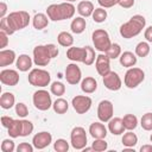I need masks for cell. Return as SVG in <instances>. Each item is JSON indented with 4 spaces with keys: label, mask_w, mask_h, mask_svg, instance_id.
<instances>
[{
    "label": "cell",
    "mask_w": 152,
    "mask_h": 152,
    "mask_svg": "<svg viewBox=\"0 0 152 152\" xmlns=\"http://www.w3.org/2000/svg\"><path fill=\"white\" fill-rule=\"evenodd\" d=\"M52 108L55 110V113L57 114H64L68 112L69 109V103L65 99H62V97H58L56 99V101L52 103Z\"/></svg>",
    "instance_id": "obj_29"
},
{
    "label": "cell",
    "mask_w": 152,
    "mask_h": 152,
    "mask_svg": "<svg viewBox=\"0 0 152 152\" xmlns=\"http://www.w3.org/2000/svg\"><path fill=\"white\" fill-rule=\"evenodd\" d=\"M89 133L94 139H104L107 135V128L101 122H93L89 126Z\"/></svg>",
    "instance_id": "obj_18"
},
{
    "label": "cell",
    "mask_w": 152,
    "mask_h": 152,
    "mask_svg": "<svg viewBox=\"0 0 152 152\" xmlns=\"http://www.w3.org/2000/svg\"><path fill=\"white\" fill-rule=\"evenodd\" d=\"M7 129H8V134L11 138L21 137V129H23L21 120H13V122L11 124V126Z\"/></svg>",
    "instance_id": "obj_31"
},
{
    "label": "cell",
    "mask_w": 152,
    "mask_h": 152,
    "mask_svg": "<svg viewBox=\"0 0 152 152\" xmlns=\"http://www.w3.org/2000/svg\"><path fill=\"white\" fill-rule=\"evenodd\" d=\"M65 80L69 84H77L81 82V78H82V71L80 69V66L76 64V63H70L66 65L65 68Z\"/></svg>",
    "instance_id": "obj_12"
},
{
    "label": "cell",
    "mask_w": 152,
    "mask_h": 152,
    "mask_svg": "<svg viewBox=\"0 0 152 152\" xmlns=\"http://www.w3.org/2000/svg\"><path fill=\"white\" fill-rule=\"evenodd\" d=\"M32 58L28 56V55H19V57H17V61H15V66L19 71H23V72H26L31 69L32 66Z\"/></svg>",
    "instance_id": "obj_19"
},
{
    "label": "cell",
    "mask_w": 152,
    "mask_h": 152,
    "mask_svg": "<svg viewBox=\"0 0 152 152\" xmlns=\"http://www.w3.org/2000/svg\"><path fill=\"white\" fill-rule=\"evenodd\" d=\"M77 12L80 13L81 17L83 18H88L93 14L94 12V5L91 1L89 0H83V1H80L78 5H77Z\"/></svg>",
    "instance_id": "obj_23"
},
{
    "label": "cell",
    "mask_w": 152,
    "mask_h": 152,
    "mask_svg": "<svg viewBox=\"0 0 152 152\" xmlns=\"http://www.w3.org/2000/svg\"><path fill=\"white\" fill-rule=\"evenodd\" d=\"M83 151H84V152H90V151H94V150H93V147H87V146H86V147L83 148Z\"/></svg>",
    "instance_id": "obj_54"
},
{
    "label": "cell",
    "mask_w": 152,
    "mask_h": 152,
    "mask_svg": "<svg viewBox=\"0 0 152 152\" xmlns=\"http://www.w3.org/2000/svg\"><path fill=\"white\" fill-rule=\"evenodd\" d=\"M91 17H93V20L95 23H99V24L100 23H103L107 19V11L103 7L95 8L94 12H93V14H91Z\"/></svg>",
    "instance_id": "obj_34"
},
{
    "label": "cell",
    "mask_w": 152,
    "mask_h": 152,
    "mask_svg": "<svg viewBox=\"0 0 152 152\" xmlns=\"http://www.w3.org/2000/svg\"><path fill=\"white\" fill-rule=\"evenodd\" d=\"M145 80V72L142 69L140 68H128V70L126 71L125 74V78H124V82H125V86L129 89H133V88H137L142 81Z\"/></svg>",
    "instance_id": "obj_7"
},
{
    "label": "cell",
    "mask_w": 152,
    "mask_h": 152,
    "mask_svg": "<svg viewBox=\"0 0 152 152\" xmlns=\"http://www.w3.org/2000/svg\"><path fill=\"white\" fill-rule=\"evenodd\" d=\"M86 50H87V53H86V58H84V64L86 65H91L94 63V61L96 59V56H95V50L90 46H86Z\"/></svg>",
    "instance_id": "obj_41"
},
{
    "label": "cell",
    "mask_w": 152,
    "mask_h": 152,
    "mask_svg": "<svg viewBox=\"0 0 152 152\" xmlns=\"http://www.w3.org/2000/svg\"><path fill=\"white\" fill-rule=\"evenodd\" d=\"M150 140H151V142H152V133H151V135H150Z\"/></svg>",
    "instance_id": "obj_56"
},
{
    "label": "cell",
    "mask_w": 152,
    "mask_h": 152,
    "mask_svg": "<svg viewBox=\"0 0 152 152\" xmlns=\"http://www.w3.org/2000/svg\"><path fill=\"white\" fill-rule=\"evenodd\" d=\"M7 21L12 28L13 32L19 31L25 28L28 23H30V14L26 11H15V12H11L7 17Z\"/></svg>",
    "instance_id": "obj_4"
},
{
    "label": "cell",
    "mask_w": 152,
    "mask_h": 152,
    "mask_svg": "<svg viewBox=\"0 0 152 152\" xmlns=\"http://www.w3.org/2000/svg\"><path fill=\"white\" fill-rule=\"evenodd\" d=\"M32 101H33V104L34 107L38 109V110H48L52 107V100H51V95L48 90H44V89H40V90H37L33 93V96H32Z\"/></svg>",
    "instance_id": "obj_8"
},
{
    "label": "cell",
    "mask_w": 152,
    "mask_h": 152,
    "mask_svg": "<svg viewBox=\"0 0 152 152\" xmlns=\"http://www.w3.org/2000/svg\"><path fill=\"white\" fill-rule=\"evenodd\" d=\"M103 84L104 87L108 89V90H112V91H116L121 88L122 86V82H121V78L120 76L115 72V71H109L107 75L103 76Z\"/></svg>",
    "instance_id": "obj_14"
},
{
    "label": "cell",
    "mask_w": 152,
    "mask_h": 152,
    "mask_svg": "<svg viewBox=\"0 0 152 152\" xmlns=\"http://www.w3.org/2000/svg\"><path fill=\"white\" fill-rule=\"evenodd\" d=\"M64 1H66V2H74V1H76V0H64Z\"/></svg>",
    "instance_id": "obj_55"
},
{
    "label": "cell",
    "mask_w": 152,
    "mask_h": 152,
    "mask_svg": "<svg viewBox=\"0 0 152 152\" xmlns=\"http://www.w3.org/2000/svg\"><path fill=\"white\" fill-rule=\"evenodd\" d=\"M97 89V82L94 77L88 76L81 81V90L86 94H93Z\"/></svg>",
    "instance_id": "obj_24"
},
{
    "label": "cell",
    "mask_w": 152,
    "mask_h": 152,
    "mask_svg": "<svg viewBox=\"0 0 152 152\" xmlns=\"http://www.w3.org/2000/svg\"><path fill=\"white\" fill-rule=\"evenodd\" d=\"M124 152H134V148L133 147H125Z\"/></svg>",
    "instance_id": "obj_53"
},
{
    "label": "cell",
    "mask_w": 152,
    "mask_h": 152,
    "mask_svg": "<svg viewBox=\"0 0 152 152\" xmlns=\"http://www.w3.org/2000/svg\"><path fill=\"white\" fill-rule=\"evenodd\" d=\"M34 146L28 142H21L17 146V152H33Z\"/></svg>",
    "instance_id": "obj_45"
},
{
    "label": "cell",
    "mask_w": 152,
    "mask_h": 152,
    "mask_svg": "<svg viewBox=\"0 0 152 152\" xmlns=\"http://www.w3.org/2000/svg\"><path fill=\"white\" fill-rule=\"evenodd\" d=\"M119 61H120V64L125 68H132L137 64V55L131 52V51H125V52H121L120 57H119Z\"/></svg>",
    "instance_id": "obj_21"
},
{
    "label": "cell",
    "mask_w": 152,
    "mask_h": 152,
    "mask_svg": "<svg viewBox=\"0 0 152 152\" xmlns=\"http://www.w3.org/2000/svg\"><path fill=\"white\" fill-rule=\"evenodd\" d=\"M13 118H11V116H7V115H2L1 118H0V121H1V125H2V127H5V128H8L10 126H11V124L13 122Z\"/></svg>",
    "instance_id": "obj_48"
},
{
    "label": "cell",
    "mask_w": 152,
    "mask_h": 152,
    "mask_svg": "<svg viewBox=\"0 0 152 152\" xmlns=\"http://www.w3.org/2000/svg\"><path fill=\"white\" fill-rule=\"evenodd\" d=\"M95 68L100 76H104L110 71V58L106 53H100L95 59Z\"/></svg>",
    "instance_id": "obj_16"
},
{
    "label": "cell",
    "mask_w": 152,
    "mask_h": 152,
    "mask_svg": "<svg viewBox=\"0 0 152 152\" xmlns=\"http://www.w3.org/2000/svg\"><path fill=\"white\" fill-rule=\"evenodd\" d=\"M140 125L145 131H152V113H145L140 119Z\"/></svg>",
    "instance_id": "obj_37"
},
{
    "label": "cell",
    "mask_w": 152,
    "mask_h": 152,
    "mask_svg": "<svg viewBox=\"0 0 152 152\" xmlns=\"http://www.w3.org/2000/svg\"><path fill=\"white\" fill-rule=\"evenodd\" d=\"M53 150L57 152H68L69 150V142L65 139H57L53 142Z\"/></svg>",
    "instance_id": "obj_38"
},
{
    "label": "cell",
    "mask_w": 152,
    "mask_h": 152,
    "mask_svg": "<svg viewBox=\"0 0 152 152\" xmlns=\"http://www.w3.org/2000/svg\"><path fill=\"white\" fill-rule=\"evenodd\" d=\"M121 141H122V145L125 147H134L137 145V142H138V137L132 131H128V132L124 133Z\"/></svg>",
    "instance_id": "obj_30"
},
{
    "label": "cell",
    "mask_w": 152,
    "mask_h": 152,
    "mask_svg": "<svg viewBox=\"0 0 152 152\" xmlns=\"http://www.w3.org/2000/svg\"><path fill=\"white\" fill-rule=\"evenodd\" d=\"M140 152H152V145H142L140 147Z\"/></svg>",
    "instance_id": "obj_52"
},
{
    "label": "cell",
    "mask_w": 152,
    "mask_h": 152,
    "mask_svg": "<svg viewBox=\"0 0 152 152\" xmlns=\"http://www.w3.org/2000/svg\"><path fill=\"white\" fill-rule=\"evenodd\" d=\"M58 48L55 44L37 45L33 49V62L38 66H46L52 58L58 56Z\"/></svg>",
    "instance_id": "obj_2"
},
{
    "label": "cell",
    "mask_w": 152,
    "mask_h": 152,
    "mask_svg": "<svg viewBox=\"0 0 152 152\" xmlns=\"http://www.w3.org/2000/svg\"><path fill=\"white\" fill-rule=\"evenodd\" d=\"M51 142H52V135H51V133L45 132V131L34 134L32 138V145L37 150H43V148L48 147Z\"/></svg>",
    "instance_id": "obj_15"
},
{
    "label": "cell",
    "mask_w": 152,
    "mask_h": 152,
    "mask_svg": "<svg viewBox=\"0 0 152 152\" xmlns=\"http://www.w3.org/2000/svg\"><path fill=\"white\" fill-rule=\"evenodd\" d=\"M27 81L33 87H46L50 84L51 76L50 72L44 69H32L27 76Z\"/></svg>",
    "instance_id": "obj_5"
},
{
    "label": "cell",
    "mask_w": 152,
    "mask_h": 152,
    "mask_svg": "<svg viewBox=\"0 0 152 152\" xmlns=\"http://www.w3.org/2000/svg\"><path fill=\"white\" fill-rule=\"evenodd\" d=\"M75 6L71 2H62V4H51L46 8V14L52 21H61L64 19H70L75 14Z\"/></svg>",
    "instance_id": "obj_1"
},
{
    "label": "cell",
    "mask_w": 152,
    "mask_h": 152,
    "mask_svg": "<svg viewBox=\"0 0 152 152\" xmlns=\"http://www.w3.org/2000/svg\"><path fill=\"white\" fill-rule=\"evenodd\" d=\"M150 53V45L147 42H140L135 46V55L138 57H146Z\"/></svg>",
    "instance_id": "obj_35"
},
{
    "label": "cell",
    "mask_w": 152,
    "mask_h": 152,
    "mask_svg": "<svg viewBox=\"0 0 152 152\" xmlns=\"http://www.w3.org/2000/svg\"><path fill=\"white\" fill-rule=\"evenodd\" d=\"M91 147L95 152H103V151L107 150L108 144L104 139H94V141L91 144Z\"/></svg>",
    "instance_id": "obj_39"
},
{
    "label": "cell",
    "mask_w": 152,
    "mask_h": 152,
    "mask_svg": "<svg viewBox=\"0 0 152 152\" xmlns=\"http://www.w3.org/2000/svg\"><path fill=\"white\" fill-rule=\"evenodd\" d=\"M15 114L19 116V118H25L28 115V109H27V106L23 102H18L15 104Z\"/></svg>",
    "instance_id": "obj_42"
},
{
    "label": "cell",
    "mask_w": 152,
    "mask_h": 152,
    "mask_svg": "<svg viewBox=\"0 0 152 152\" xmlns=\"http://www.w3.org/2000/svg\"><path fill=\"white\" fill-rule=\"evenodd\" d=\"M70 142L75 150H83L87 145V133L86 129L81 126H76L71 129Z\"/></svg>",
    "instance_id": "obj_9"
},
{
    "label": "cell",
    "mask_w": 152,
    "mask_h": 152,
    "mask_svg": "<svg viewBox=\"0 0 152 152\" xmlns=\"http://www.w3.org/2000/svg\"><path fill=\"white\" fill-rule=\"evenodd\" d=\"M114 115V106L109 100H102L97 106V118L101 122H108Z\"/></svg>",
    "instance_id": "obj_10"
},
{
    "label": "cell",
    "mask_w": 152,
    "mask_h": 152,
    "mask_svg": "<svg viewBox=\"0 0 152 152\" xmlns=\"http://www.w3.org/2000/svg\"><path fill=\"white\" fill-rule=\"evenodd\" d=\"M57 42H58V44H59L61 46L70 48V46H72V44H74V38H72V36H71L69 32L62 31V32H59L58 36H57Z\"/></svg>",
    "instance_id": "obj_28"
},
{
    "label": "cell",
    "mask_w": 152,
    "mask_h": 152,
    "mask_svg": "<svg viewBox=\"0 0 152 152\" xmlns=\"http://www.w3.org/2000/svg\"><path fill=\"white\" fill-rule=\"evenodd\" d=\"M49 24V17L48 14H44V13H36L34 17L32 18V25L36 30H43L48 26Z\"/></svg>",
    "instance_id": "obj_25"
},
{
    "label": "cell",
    "mask_w": 152,
    "mask_h": 152,
    "mask_svg": "<svg viewBox=\"0 0 152 152\" xmlns=\"http://www.w3.org/2000/svg\"><path fill=\"white\" fill-rule=\"evenodd\" d=\"M0 150L1 152H13L15 150L14 141L12 139H4L0 145Z\"/></svg>",
    "instance_id": "obj_40"
},
{
    "label": "cell",
    "mask_w": 152,
    "mask_h": 152,
    "mask_svg": "<svg viewBox=\"0 0 152 152\" xmlns=\"http://www.w3.org/2000/svg\"><path fill=\"white\" fill-rule=\"evenodd\" d=\"M6 12H7V5H6V2L1 1L0 2V19L1 18H5Z\"/></svg>",
    "instance_id": "obj_51"
},
{
    "label": "cell",
    "mask_w": 152,
    "mask_h": 152,
    "mask_svg": "<svg viewBox=\"0 0 152 152\" xmlns=\"http://www.w3.org/2000/svg\"><path fill=\"white\" fill-rule=\"evenodd\" d=\"M23 129H21V137H27L33 132V124L28 120H21Z\"/></svg>",
    "instance_id": "obj_43"
},
{
    "label": "cell",
    "mask_w": 152,
    "mask_h": 152,
    "mask_svg": "<svg viewBox=\"0 0 152 152\" xmlns=\"http://www.w3.org/2000/svg\"><path fill=\"white\" fill-rule=\"evenodd\" d=\"M104 53L110 59H115V58L120 57V55H121V48H120V45L118 43H112V45L109 46V49Z\"/></svg>",
    "instance_id": "obj_36"
},
{
    "label": "cell",
    "mask_w": 152,
    "mask_h": 152,
    "mask_svg": "<svg viewBox=\"0 0 152 152\" xmlns=\"http://www.w3.org/2000/svg\"><path fill=\"white\" fill-rule=\"evenodd\" d=\"M118 5H120L122 8H131L134 5V0H119Z\"/></svg>",
    "instance_id": "obj_49"
},
{
    "label": "cell",
    "mask_w": 152,
    "mask_h": 152,
    "mask_svg": "<svg viewBox=\"0 0 152 152\" xmlns=\"http://www.w3.org/2000/svg\"><path fill=\"white\" fill-rule=\"evenodd\" d=\"M15 52L11 49H2L0 51V66H7L14 63Z\"/></svg>",
    "instance_id": "obj_22"
},
{
    "label": "cell",
    "mask_w": 152,
    "mask_h": 152,
    "mask_svg": "<svg viewBox=\"0 0 152 152\" xmlns=\"http://www.w3.org/2000/svg\"><path fill=\"white\" fill-rule=\"evenodd\" d=\"M91 39H93V44H94L95 49L100 52H106L109 49V46L112 45L109 34L103 28L95 30L91 34Z\"/></svg>",
    "instance_id": "obj_6"
},
{
    "label": "cell",
    "mask_w": 152,
    "mask_h": 152,
    "mask_svg": "<svg viewBox=\"0 0 152 152\" xmlns=\"http://www.w3.org/2000/svg\"><path fill=\"white\" fill-rule=\"evenodd\" d=\"M0 31H4V32H5V33H7L8 36H11V34H13V33H14V32L12 31V28H11V26H10V24H8V21H7V18H6V17L0 19Z\"/></svg>",
    "instance_id": "obj_44"
},
{
    "label": "cell",
    "mask_w": 152,
    "mask_h": 152,
    "mask_svg": "<svg viewBox=\"0 0 152 152\" xmlns=\"http://www.w3.org/2000/svg\"><path fill=\"white\" fill-rule=\"evenodd\" d=\"M8 44V34L4 31H0V49H5Z\"/></svg>",
    "instance_id": "obj_47"
},
{
    "label": "cell",
    "mask_w": 152,
    "mask_h": 152,
    "mask_svg": "<svg viewBox=\"0 0 152 152\" xmlns=\"http://www.w3.org/2000/svg\"><path fill=\"white\" fill-rule=\"evenodd\" d=\"M0 82L5 86L14 87L19 83V74L13 69H4L0 71Z\"/></svg>",
    "instance_id": "obj_13"
},
{
    "label": "cell",
    "mask_w": 152,
    "mask_h": 152,
    "mask_svg": "<svg viewBox=\"0 0 152 152\" xmlns=\"http://www.w3.org/2000/svg\"><path fill=\"white\" fill-rule=\"evenodd\" d=\"M86 26H87V23H86V19L83 17H76L75 19H72V21L70 24L71 31L76 34L82 33L86 30Z\"/></svg>",
    "instance_id": "obj_27"
},
{
    "label": "cell",
    "mask_w": 152,
    "mask_h": 152,
    "mask_svg": "<svg viewBox=\"0 0 152 152\" xmlns=\"http://www.w3.org/2000/svg\"><path fill=\"white\" fill-rule=\"evenodd\" d=\"M0 106L2 109H11L13 106H15V97L12 93L6 91L2 93L0 96Z\"/></svg>",
    "instance_id": "obj_26"
},
{
    "label": "cell",
    "mask_w": 152,
    "mask_h": 152,
    "mask_svg": "<svg viewBox=\"0 0 152 152\" xmlns=\"http://www.w3.org/2000/svg\"><path fill=\"white\" fill-rule=\"evenodd\" d=\"M122 122L127 131H133L138 126V118L134 114H126L122 118Z\"/></svg>",
    "instance_id": "obj_32"
},
{
    "label": "cell",
    "mask_w": 152,
    "mask_h": 152,
    "mask_svg": "<svg viewBox=\"0 0 152 152\" xmlns=\"http://www.w3.org/2000/svg\"><path fill=\"white\" fill-rule=\"evenodd\" d=\"M108 129H109V132L112 134L120 135V134L124 133V131L126 128L124 126V122H122V119L121 118H112L108 121Z\"/></svg>",
    "instance_id": "obj_20"
},
{
    "label": "cell",
    "mask_w": 152,
    "mask_h": 152,
    "mask_svg": "<svg viewBox=\"0 0 152 152\" xmlns=\"http://www.w3.org/2000/svg\"><path fill=\"white\" fill-rule=\"evenodd\" d=\"M50 91H51L53 95L61 97V96L64 95V93H65V86H64L62 82H59V81H55V82H52L51 86H50Z\"/></svg>",
    "instance_id": "obj_33"
},
{
    "label": "cell",
    "mask_w": 152,
    "mask_h": 152,
    "mask_svg": "<svg viewBox=\"0 0 152 152\" xmlns=\"http://www.w3.org/2000/svg\"><path fill=\"white\" fill-rule=\"evenodd\" d=\"M146 25V19L144 15H140V14H135L133 15L128 21L124 23L121 26H120V34L122 38L125 39H131L135 36H138L142 28L145 27Z\"/></svg>",
    "instance_id": "obj_3"
},
{
    "label": "cell",
    "mask_w": 152,
    "mask_h": 152,
    "mask_svg": "<svg viewBox=\"0 0 152 152\" xmlns=\"http://www.w3.org/2000/svg\"><path fill=\"white\" fill-rule=\"evenodd\" d=\"M86 46L84 48H77V46H70L66 50V58H69L72 62H84L86 58Z\"/></svg>",
    "instance_id": "obj_17"
},
{
    "label": "cell",
    "mask_w": 152,
    "mask_h": 152,
    "mask_svg": "<svg viewBox=\"0 0 152 152\" xmlns=\"http://www.w3.org/2000/svg\"><path fill=\"white\" fill-rule=\"evenodd\" d=\"M119 0H97L99 5L103 8H109V7H113L114 5L118 4Z\"/></svg>",
    "instance_id": "obj_46"
},
{
    "label": "cell",
    "mask_w": 152,
    "mask_h": 152,
    "mask_svg": "<svg viewBox=\"0 0 152 152\" xmlns=\"http://www.w3.org/2000/svg\"><path fill=\"white\" fill-rule=\"evenodd\" d=\"M144 37L146 38V40L148 43H152V25L148 26V27H146V30L144 32Z\"/></svg>",
    "instance_id": "obj_50"
},
{
    "label": "cell",
    "mask_w": 152,
    "mask_h": 152,
    "mask_svg": "<svg viewBox=\"0 0 152 152\" xmlns=\"http://www.w3.org/2000/svg\"><path fill=\"white\" fill-rule=\"evenodd\" d=\"M91 103H93L91 99L89 96H87V95H76L71 100L72 108L78 114H86L90 109Z\"/></svg>",
    "instance_id": "obj_11"
}]
</instances>
